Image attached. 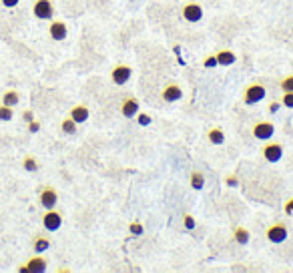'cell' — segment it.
<instances>
[{
  "label": "cell",
  "mask_w": 293,
  "mask_h": 273,
  "mask_svg": "<svg viewBox=\"0 0 293 273\" xmlns=\"http://www.w3.org/2000/svg\"><path fill=\"white\" fill-rule=\"evenodd\" d=\"M287 235H289V227H287V223H283V221H277V223L269 225V227L265 229V237H267V241H271V243H283V241L287 239Z\"/></svg>",
  "instance_id": "6da1fadb"
},
{
  "label": "cell",
  "mask_w": 293,
  "mask_h": 273,
  "mask_svg": "<svg viewBox=\"0 0 293 273\" xmlns=\"http://www.w3.org/2000/svg\"><path fill=\"white\" fill-rule=\"evenodd\" d=\"M251 133H253V137L259 141H269L275 135V124L271 121H257L253 124V129H251Z\"/></svg>",
  "instance_id": "7a4b0ae2"
},
{
  "label": "cell",
  "mask_w": 293,
  "mask_h": 273,
  "mask_svg": "<svg viewBox=\"0 0 293 273\" xmlns=\"http://www.w3.org/2000/svg\"><path fill=\"white\" fill-rule=\"evenodd\" d=\"M263 99H265V87L263 85H259V82H251V85H247V89L243 93V100L247 104H255Z\"/></svg>",
  "instance_id": "3957f363"
},
{
  "label": "cell",
  "mask_w": 293,
  "mask_h": 273,
  "mask_svg": "<svg viewBox=\"0 0 293 273\" xmlns=\"http://www.w3.org/2000/svg\"><path fill=\"white\" fill-rule=\"evenodd\" d=\"M32 14H34L38 20H50L52 14H54V6H52L50 0H34Z\"/></svg>",
  "instance_id": "277c9868"
},
{
  "label": "cell",
  "mask_w": 293,
  "mask_h": 273,
  "mask_svg": "<svg viewBox=\"0 0 293 273\" xmlns=\"http://www.w3.org/2000/svg\"><path fill=\"white\" fill-rule=\"evenodd\" d=\"M261 155L267 163H277L283 157V145L281 143H267V145H263Z\"/></svg>",
  "instance_id": "5b68a950"
},
{
  "label": "cell",
  "mask_w": 293,
  "mask_h": 273,
  "mask_svg": "<svg viewBox=\"0 0 293 273\" xmlns=\"http://www.w3.org/2000/svg\"><path fill=\"white\" fill-rule=\"evenodd\" d=\"M181 16H183V20H187V23H199L203 18V6L199 2H187L181 10Z\"/></svg>",
  "instance_id": "8992f818"
},
{
  "label": "cell",
  "mask_w": 293,
  "mask_h": 273,
  "mask_svg": "<svg viewBox=\"0 0 293 273\" xmlns=\"http://www.w3.org/2000/svg\"><path fill=\"white\" fill-rule=\"evenodd\" d=\"M133 76V69L129 65H117L113 71H111V80L115 85H127Z\"/></svg>",
  "instance_id": "52a82bcc"
},
{
  "label": "cell",
  "mask_w": 293,
  "mask_h": 273,
  "mask_svg": "<svg viewBox=\"0 0 293 273\" xmlns=\"http://www.w3.org/2000/svg\"><path fill=\"white\" fill-rule=\"evenodd\" d=\"M62 225V215L56 209H47V213L43 215V227L47 231H58Z\"/></svg>",
  "instance_id": "ba28073f"
},
{
  "label": "cell",
  "mask_w": 293,
  "mask_h": 273,
  "mask_svg": "<svg viewBox=\"0 0 293 273\" xmlns=\"http://www.w3.org/2000/svg\"><path fill=\"white\" fill-rule=\"evenodd\" d=\"M38 201L45 209H54L56 203H58V193L54 191L52 187H43L40 189V195H38Z\"/></svg>",
  "instance_id": "9c48e42d"
},
{
  "label": "cell",
  "mask_w": 293,
  "mask_h": 273,
  "mask_svg": "<svg viewBox=\"0 0 293 273\" xmlns=\"http://www.w3.org/2000/svg\"><path fill=\"white\" fill-rule=\"evenodd\" d=\"M161 99H163L165 102H177V100L183 99V89L177 85V82H169L167 87H163Z\"/></svg>",
  "instance_id": "30bf717a"
},
{
  "label": "cell",
  "mask_w": 293,
  "mask_h": 273,
  "mask_svg": "<svg viewBox=\"0 0 293 273\" xmlns=\"http://www.w3.org/2000/svg\"><path fill=\"white\" fill-rule=\"evenodd\" d=\"M47 267H49V261H47L45 257H40V255H36V257H30V259L26 261V265H23V267H18V271L43 273V271H47Z\"/></svg>",
  "instance_id": "8fae6325"
},
{
  "label": "cell",
  "mask_w": 293,
  "mask_h": 273,
  "mask_svg": "<svg viewBox=\"0 0 293 273\" xmlns=\"http://www.w3.org/2000/svg\"><path fill=\"white\" fill-rule=\"evenodd\" d=\"M137 113H139V99H135V97L122 99V102H121V115L127 117V119H135Z\"/></svg>",
  "instance_id": "7c38bea8"
},
{
  "label": "cell",
  "mask_w": 293,
  "mask_h": 273,
  "mask_svg": "<svg viewBox=\"0 0 293 273\" xmlns=\"http://www.w3.org/2000/svg\"><path fill=\"white\" fill-rule=\"evenodd\" d=\"M49 34H50V38L52 40H65L67 38V34H69V28H67V25L62 23V20H52V23L49 25Z\"/></svg>",
  "instance_id": "4fadbf2b"
},
{
  "label": "cell",
  "mask_w": 293,
  "mask_h": 273,
  "mask_svg": "<svg viewBox=\"0 0 293 273\" xmlns=\"http://www.w3.org/2000/svg\"><path fill=\"white\" fill-rule=\"evenodd\" d=\"M69 117H71L76 124H80V123H87V121H89L91 113H89V109L85 107V104H74V107L71 109V113H69Z\"/></svg>",
  "instance_id": "5bb4252c"
},
{
  "label": "cell",
  "mask_w": 293,
  "mask_h": 273,
  "mask_svg": "<svg viewBox=\"0 0 293 273\" xmlns=\"http://www.w3.org/2000/svg\"><path fill=\"white\" fill-rule=\"evenodd\" d=\"M215 58H217V65L219 67H231L233 62L237 60V54L233 52V50H219V52H215Z\"/></svg>",
  "instance_id": "9a60e30c"
},
{
  "label": "cell",
  "mask_w": 293,
  "mask_h": 273,
  "mask_svg": "<svg viewBox=\"0 0 293 273\" xmlns=\"http://www.w3.org/2000/svg\"><path fill=\"white\" fill-rule=\"evenodd\" d=\"M249 239H251V233H249L247 227H243V225L235 227V231H233V241H235L237 245H247Z\"/></svg>",
  "instance_id": "2e32d148"
},
{
  "label": "cell",
  "mask_w": 293,
  "mask_h": 273,
  "mask_svg": "<svg viewBox=\"0 0 293 273\" xmlns=\"http://www.w3.org/2000/svg\"><path fill=\"white\" fill-rule=\"evenodd\" d=\"M49 247H50V239L47 235H34L32 237V249L36 253H43V251H47Z\"/></svg>",
  "instance_id": "e0dca14e"
},
{
  "label": "cell",
  "mask_w": 293,
  "mask_h": 273,
  "mask_svg": "<svg viewBox=\"0 0 293 273\" xmlns=\"http://www.w3.org/2000/svg\"><path fill=\"white\" fill-rule=\"evenodd\" d=\"M207 139L211 141L213 145H223V143H225V133H223V129L213 127V129L207 131Z\"/></svg>",
  "instance_id": "ac0fdd59"
},
{
  "label": "cell",
  "mask_w": 293,
  "mask_h": 273,
  "mask_svg": "<svg viewBox=\"0 0 293 273\" xmlns=\"http://www.w3.org/2000/svg\"><path fill=\"white\" fill-rule=\"evenodd\" d=\"M18 100H20V97H18V93L16 91H6L4 95H2V104H6V107H16L18 104Z\"/></svg>",
  "instance_id": "d6986e66"
},
{
  "label": "cell",
  "mask_w": 293,
  "mask_h": 273,
  "mask_svg": "<svg viewBox=\"0 0 293 273\" xmlns=\"http://www.w3.org/2000/svg\"><path fill=\"white\" fill-rule=\"evenodd\" d=\"M191 187L195 189V191H201V189L205 187V175L201 171H193L191 173Z\"/></svg>",
  "instance_id": "ffe728a7"
},
{
  "label": "cell",
  "mask_w": 293,
  "mask_h": 273,
  "mask_svg": "<svg viewBox=\"0 0 293 273\" xmlns=\"http://www.w3.org/2000/svg\"><path fill=\"white\" fill-rule=\"evenodd\" d=\"M60 131L65 133V135H74V133H76V123H74L71 117H67L65 121L60 123Z\"/></svg>",
  "instance_id": "44dd1931"
},
{
  "label": "cell",
  "mask_w": 293,
  "mask_h": 273,
  "mask_svg": "<svg viewBox=\"0 0 293 273\" xmlns=\"http://www.w3.org/2000/svg\"><path fill=\"white\" fill-rule=\"evenodd\" d=\"M23 167L26 171H30V173H34V171H38V161L34 159V157H30V155H26L24 159H23Z\"/></svg>",
  "instance_id": "7402d4cb"
},
{
  "label": "cell",
  "mask_w": 293,
  "mask_h": 273,
  "mask_svg": "<svg viewBox=\"0 0 293 273\" xmlns=\"http://www.w3.org/2000/svg\"><path fill=\"white\" fill-rule=\"evenodd\" d=\"M279 89H281L283 93H293V74L283 76V78L279 80Z\"/></svg>",
  "instance_id": "603a6c76"
},
{
  "label": "cell",
  "mask_w": 293,
  "mask_h": 273,
  "mask_svg": "<svg viewBox=\"0 0 293 273\" xmlns=\"http://www.w3.org/2000/svg\"><path fill=\"white\" fill-rule=\"evenodd\" d=\"M14 117V109L6 107V104H0V121H12Z\"/></svg>",
  "instance_id": "cb8c5ba5"
},
{
  "label": "cell",
  "mask_w": 293,
  "mask_h": 273,
  "mask_svg": "<svg viewBox=\"0 0 293 273\" xmlns=\"http://www.w3.org/2000/svg\"><path fill=\"white\" fill-rule=\"evenodd\" d=\"M135 119H137V123L141 124V127H149V124H151V121H153L149 115H146V113H141V111L135 115Z\"/></svg>",
  "instance_id": "d4e9b609"
},
{
  "label": "cell",
  "mask_w": 293,
  "mask_h": 273,
  "mask_svg": "<svg viewBox=\"0 0 293 273\" xmlns=\"http://www.w3.org/2000/svg\"><path fill=\"white\" fill-rule=\"evenodd\" d=\"M183 225H185V229H189V231H193V229H195V225H197V223H195V219H193V215H191V213H185V215H183Z\"/></svg>",
  "instance_id": "484cf974"
},
{
  "label": "cell",
  "mask_w": 293,
  "mask_h": 273,
  "mask_svg": "<svg viewBox=\"0 0 293 273\" xmlns=\"http://www.w3.org/2000/svg\"><path fill=\"white\" fill-rule=\"evenodd\" d=\"M281 104H283V107H287V109H293V93H283Z\"/></svg>",
  "instance_id": "4316f807"
},
{
  "label": "cell",
  "mask_w": 293,
  "mask_h": 273,
  "mask_svg": "<svg viewBox=\"0 0 293 273\" xmlns=\"http://www.w3.org/2000/svg\"><path fill=\"white\" fill-rule=\"evenodd\" d=\"M129 231H131V233L133 235H143V225L137 221V223H131L129 225Z\"/></svg>",
  "instance_id": "83f0119b"
},
{
  "label": "cell",
  "mask_w": 293,
  "mask_h": 273,
  "mask_svg": "<svg viewBox=\"0 0 293 273\" xmlns=\"http://www.w3.org/2000/svg\"><path fill=\"white\" fill-rule=\"evenodd\" d=\"M203 67H205V69H211V67H217V58H215V54H211V56H207V58L203 60Z\"/></svg>",
  "instance_id": "f1b7e54d"
},
{
  "label": "cell",
  "mask_w": 293,
  "mask_h": 273,
  "mask_svg": "<svg viewBox=\"0 0 293 273\" xmlns=\"http://www.w3.org/2000/svg\"><path fill=\"white\" fill-rule=\"evenodd\" d=\"M38 131H40V123L32 119V121L28 123V133H38Z\"/></svg>",
  "instance_id": "f546056e"
},
{
  "label": "cell",
  "mask_w": 293,
  "mask_h": 273,
  "mask_svg": "<svg viewBox=\"0 0 293 273\" xmlns=\"http://www.w3.org/2000/svg\"><path fill=\"white\" fill-rule=\"evenodd\" d=\"M0 2H2V6H6V8H14V6H18L20 0H0Z\"/></svg>",
  "instance_id": "4dcf8cb0"
},
{
  "label": "cell",
  "mask_w": 293,
  "mask_h": 273,
  "mask_svg": "<svg viewBox=\"0 0 293 273\" xmlns=\"http://www.w3.org/2000/svg\"><path fill=\"white\" fill-rule=\"evenodd\" d=\"M225 183H227L229 187H237V185H239V181H237V177H235V175H229V177L225 179Z\"/></svg>",
  "instance_id": "1f68e13d"
},
{
  "label": "cell",
  "mask_w": 293,
  "mask_h": 273,
  "mask_svg": "<svg viewBox=\"0 0 293 273\" xmlns=\"http://www.w3.org/2000/svg\"><path fill=\"white\" fill-rule=\"evenodd\" d=\"M285 213H287V215H293V197L285 203Z\"/></svg>",
  "instance_id": "d6a6232c"
},
{
  "label": "cell",
  "mask_w": 293,
  "mask_h": 273,
  "mask_svg": "<svg viewBox=\"0 0 293 273\" xmlns=\"http://www.w3.org/2000/svg\"><path fill=\"white\" fill-rule=\"evenodd\" d=\"M23 119H24L26 123H30V121L34 119V115H32V111H24V113H23Z\"/></svg>",
  "instance_id": "836d02e7"
}]
</instances>
